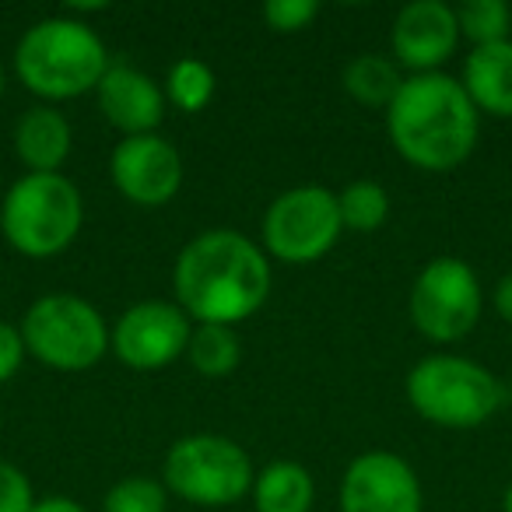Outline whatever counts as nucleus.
I'll return each mask as SVG.
<instances>
[{
  "label": "nucleus",
  "instance_id": "1",
  "mask_svg": "<svg viewBox=\"0 0 512 512\" xmlns=\"http://www.w3.org/2000/svg\"><path fill=\"white\" fill-rule=\"evenodd\" d=\"M176 306L193 323L239 327L271 295V260L264 246L232 228L200 232L179 249L172 267Z\"/></svg>",
  "mask_w": 512,
  "mask_h": 512
},
{
  "label": "nucleus",
  "instance_id": "2",
  "mask_svg": "<svg viewBox=\"0 0 512 512\" xmlns=\"http://www.w3.org/2000/svg\"><path fill=\"white\" fill-rule=\"evenodd\" d=\"M386 134L414 169L453 172L474 155L481 113L453 74H411L386 106Z\"/></svg>",
  "mask_w": 512,
  "mask_h": 512
},
{
  "label": "nucleus",
  "instance_id": "3",
  "mask_svg": "<svg viewBox=\"0 0 512 512\" xmlns=\"http://www.w3.org/2000/svg\"><path fill=\"white\" fill-rule=\"evenodd\" d=\"M109 50L81 18H43L15 46V74L32 95L53 106L95 92L109 71Z\"/></svg>",
  "mask_w": 512,
  "mask_h": 512
},
{
  "label": "nucleus",
  "instance_id": "4",
  "mask_svg": "<svg viewBox=\"0 0 512 512\" xmlns=\"http://www.w3.org/2000/svg\"><path fill=\"white\" fill-rule=\"evenodd\" d=\"M407 404L435 428H481L512 400V390L488 369L463 355H428L407 372Z\"/></svg>",
  "mask_w": 512,
  "mask_h": 512
},
{
  "label": "nucleus",
  "instance_id": "5",
  "mask_svg": "<svg viewBox=\"0 0 512 512\" xmlns=\"http://www.w3.org/2000/svg\"><path fill=\"white\" fill-rule=\"evenodd\" d=\"M85 197L64 172H25L0 204V232L15 253L50 260L78 239Z\"/></svg>",
  "mask_w": 512,
  "mask_h": 512
},
{
  "label": "nucleus",
  "instance_id": "6",
  "mask_svg": "<svg viewBox=\"0 0 512 512\" xmlns=\"http://www.w3.org/2000/svg\"><path fill=\"white\" fill-rule=\"evenodd\" d=\"M25 351L53 372H85L106 358L109 323L88 299L71 292H53L25 309L22 323Z\"/></svg>",
  "mask_w": 512,
  "mask_h": 512
},
{
  "label": "nucleus",
  "instance_id": "7",
  "mask_svg": "<svg viewBox=\"0 0 512 512\" xmlns=\"http://www.w3.org/2000/svg\"><path fill=\"white\" fill-rule=\"evenodd\" d=\"M256 470L249 453L228 435L197 432L169 446L162 460V484L190 505L221 509L253 491Z\"/></svg>",
  "mask_w": 512,
  "mask_h": 512
},
{
  "label": "nucleus",
  "instance_id": "8",
  "mask_svg": "<svg viewBox=\"0 0 512 512\" xmlns=\"http://www.w3.org/2000/svg\"><path fill=\"white\" fill-rule=\"evenodd\" d=\"M344 225L337 193L320 183L278 193L264 214V253L281 264H316L337 246Z\"/></svg>",
  "mask_w": 512,
  "mask_h": 512
},
{
  "label": "nucleus",
  "instance_id": "9",
  "mask_svg": "<svg viewBox=\"0 0 512 512\" xmlns=\"http://www.w3.org/2000/svg\"><path fill=\"white\" fill-rule=\"evenodd\" d=\"M411 323L432 344H456L481 323L484 292L474 267L456 256H435L411 285Z\"/></svg>",
  "mask_w": 512,
  "mask_h": 512
},
{
  "label": "nucleus",
  "instance_id": "10",
  "mask_svg": "<svg viewBox=\"0 0 512 512\" xmlns=\"http://www.w3.org/2000/svg\"><path fill=\"white\" fill-rule=\"evenodd\" d=\"M193 334V320L165 299L134 302L116 320L109 334V351L127 365L130 372H162L179 355H186V344Z\"/></svg>",
  "mask_w": 512,
  "mask_h": 512
},
{
  "label": "nucleus",
  "instance_id": "11",
  "mask_svg": "<svg viewBox=\"0 0 512 512\" xmlns=\"http://www.w3.org/2000/svg\"><path fill=\"white\" fill-rule=\"evenodd\" d=\"M425 491L404 456L369 449L341 477V512H421Z\"/></svg>",
  "mask_w": 512,
  "mask_h": 512
},
{
  "label": "nucleus",
  "instance_id": "12",
  "mask_svg": "<svg viewBox=\"0 0 512 512\" xmlns=\"http://www.w3.org/2000/svg\"><path fill=\"white\" fill-rule=\"evenodd\" d=\"M113 186L137 207H165L183 186V158L162 134L123 137L109 155Z\"/></svg>",
  "mask_w": 512,
  "mask_h": 512
},
{
  "label": "nucleus",
  "instance_id": "13",
  "mask_svg": "<svg viewBox=\"0 0 512 512\" xmlns=\"http://www.w3.org/2000/svg\"><path fill=\"white\" fill-rule=\"evenodd\" d=\"M456 43H460L456 8L442 0H411L393 18V60L411 74H435L453 57Z\"/></svg>",
  "mask_w": 512,
  "mask_h": 512
},
{
  "label": "nucleus",
  "instance_id": "14",
  "mask_svg": "<svg viewBox=\"0 0 512 512\" xmlns=\"http://www.w3.org/2000/svg\"><path fill=\"white\" fill-rule=\"evenodd\" d=\"M95 99L106 116L109 127H116L123 137L158 134L165 120V88L151 74L137 71L134 64H109L102 74Z\"/></svg>",
  "mask_w": 512,
  "mask_h": 512
},
{
  "label": "nucleus",
  "instance_id": "15",
  "mask_svg": "<svg viewBox=\"0 0 512 512\" xmlns=\"http://www.w3.org/2000/svg\"><path fill=\"white\" fill-rule=\"evenodd\" d=\"M463 92L477 113L512 120V39L491 46H474L463 60Z\"/></svg>",
  "mask_w": 512,
  "mask_h": 512
},
{
  "label": "nucleus",
  "instance_id": "16",
  "mask_svg": "<svg viewBox=\"0 0 512 512\" xmlns=\"http://www.w3.org/2000/svg\"><path fill=\"white\" fill-rule=\"evenodd\" d=\"M71 123L57 106H32L15 123V151L29 172H60L71 155Z\"/></svg>",
  "mask_w": 512,
  "mask_h": 512
},
{
  "label": "nucleus",
  "instance_id": "17",
  "mask_svg": "<svg viewBox=\"0 0 512 512\" xmlns=\"http://www.w3.org/2000/svg\"><path fill=\"white\" fill-rule=\"evenodd\" d=\"M249 495H253L256 512H313L316 484L302 463L274 460L256 474Z\"/></svg>",
  "mask_w": 512,
  "mask_h": 512
},
{
  "label": "nucleus",
  "instance_id": "18",
  "mask_svg": "<svg viewBox=\"0 0 512 512\" xmlns=\"http://www.w3.org/2000/svg\"><path fill=\"white\" fill-rule=\"evenodd\" d=\"M341 85L358 106L386 109L397 99L400 85H404V74H400V64L393 57H383V53H358V57H351L348 67H344Z\"/></svg>",
  "mask_w": 512,
  "mask_h": 512
},
{
  "label": "nucleus",
  "instance_id": "19",
  "mask_svg": "<svg viewBox=\"0 0 512 512\" xmlns=\"http://www.w3.org/2000/svg\"><path fill=\"white\" fill-rule=\"evenodd\" d=\"M190 365L207 379H225L239 369L242 344L232 327H214V323H193L190 344H186Z\"/></svg>",
  "mask_w": 512,
  "mask_h": 512
},
{
  "label": "nucleus",
  "instance_id": "20",
  "mask_svg": "<svg viewBox=\"0 0 512 512\" xmlns=\"http://www.w3.org/2000/svg\"><path fill=\"white\" fill-rule=\"evenodd\" d=\"M337 207H341V225L348 232H376L390 218V193L376 179H355L337 193Z\"/></svg>",
  "mask_w": 512,
  "mask_h": 512
},
{
  "label": "nucleus",
  "instance_id": "21",
  "mask_svg": "<svg viewBox=\"0 0 512 512\" xmlns=\"http://www.w3.org/2000/svg\"><path fill=\"white\" fill-rule=\"evenodd\" d=\"M214 71L200 57H179L165 74V102L179 109V113H200L211 106L214 99Z\"/></svg>",
  "mask_w": 512,
  "mask_h": 512
},
{
  "label": "nucleus",
  "instance_id": "22",
  "mask_svg": "<svg viewBox=\"0 0 512 512\" xmlns=\"http://www.w3.org/2000/svg\"><path fill=\"white\" fill-rule=\"evenodd\" d=\"M456 22H460L463 39H470L474 46H491L509 39L512 11L502 0H467L456 8Z\"/></svg>",
  "mask_w": 512,
  "mask_h": 512
},
{
  "label": "nucleus",
  "instance_id": "23",
  "mask_svg": "<svg viewBox=\"0 0 512 512\" xmlns=\"http://www.w3.org/2000/svg\"><path fill=\"white\" fill-rule=\"evenodd\" d=\"M169 509V488L155 477H123L102 498V512H165Z\"/></svg>",
  "mask_w": 512,
  "mask_h": 512
},
{
  "label": "nucleus",
  "instance_id": "24",
  "mask_svg": "<svg viewBox=\"0 0 512 512\" xmlns=\"http://www.w3.org/2000/svg\"><path fill=\"white\" fill-rule=\"evenodd\" d=\"M320 15V4L316 0H267L264 4V22L271 25L281 36H295L306 25L316 22Z\"/></svg>",
  "mask_w": 512,
  "mask_h": 512
},
{
  "label": "nucleus",
  "instance_id": "25",
  "mask_svg": "<svg viewBox=\"0 0 512 512\" xmlns=\"http://www.w3.org/2000/svg\"><path fill=\"white\" fill-rule=\"evenodd\" d=\"M36 495H32V481L25 477L22 467L0 460V512H32Z\"/></svg>",
  "mask_w": 512,
  "mask_h": 512
},
{
  "label": "nucleus",
  "instance_id": "26",
  "mask_svg": "<svg viewBox=\"0 0 512 512\" xmlns=\"http://www.w3.org/2000/svg\"><path fill=\"white\" fill-rule=\"evenodd\" d=\"M25 358H29V351H25L22 330H18L15 323L0 320V383L15 379L18 372H22Z\"/></svg>",
  "mask_w": 512,
  "mask_h": 512
},
{
  "label": "nucleus",
  "instance_id": "27",
  "mask_svg": "<svg viewBox=\"0 0 512 512\" xmlns=\"http://www.w3.org/2000/svg\"><path fill=\"white\" fill-rule=\"evenodd\" d=\"M32 512H85V505L71 495H46V498H36Z\"/></svg>",
  "mask_w": 512,
  "mask_h": 512
},
{
  "label": "nucleus",
  "instance_id": "28",
  "mask_svg": "<svg viewBox=\"0 0 512 512\" xmlns=\"http://www.w3.org/2000/svg\"><path fill=\"white\" fill-rule=\"evenodd\" d=\"M491 302H495V313L502 316L505 323H512V271L505 274V278H498V285H495V295H491Z\"/></svg>",
  "mask_w": 512,
  "mask_h": 512
},
{
  "label": "nucleus",
  "instance_id": "29",
  "mask_svg": "<svg viewBox=\"0 0 512 512\" xmlns=\"http://www.w3.org/2000/svg\"><path fill=\"white\" fill-rule=\"evenodd\" d=\"M502 512H512V484L505 488V495H502Z\"/></svg>",
  "mask_w": 512,
  "mask_h": 512
},
{
  "label": "nucleus",
  "instance_id": "30",
  "mask_svg": "<svg viewBox=\"0 0 512 512\" xmlns=\"http://www.w3.org/2000/svg\"><path fill=\"white\" fill-rule=\"evenodd\" d=\"M0 99H4V71H0Z\"/></svg>",
  "mask_w": 512,
  "mask_h": 512
}]
</instances>
